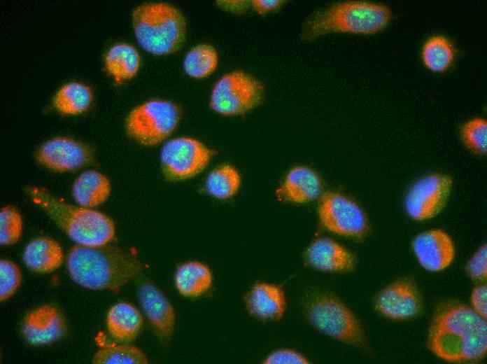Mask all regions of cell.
Wrapping results in <instances>:
<instances>
[{
	"label": "cell",
	"mask_w": 487,
	"mask_h": 364,
	"mask_svg": "<svg viewBox=\"0 0 487 364\" xmlns=\"http://www.w3.org/2000/svg\"><path fill=\"white\" fill-rule=\"evenodd\" d=\"M427 345L435 355L446 361H479L487 351L486 318L458 301L442 302L434 311Z\"/></svg>",
	"instance_id": "6da1fadb"
},
{
	"label": "cell",
	"mask_w": 487,
	"mask_h": 364,
	"mask_svg": "<svg viewBox=\"0 0 487 364\" xmlns=\"http://www.w3.org/2000/svg\"><path fill=\"white\" fill-rule=\"evenodd\" d=\"M66 267L71 279L80 286L117 292L136 277L143 265L132 254L107 244L73 246Z\"/></svg>",
	"instance_id": "7a4b0ae2"
},
{
	"label": "cell",
	"mask_w": 487,
	"mask_h": 364,
	"mask_svg": "<svg viewBox=\"0 0 487 364\" xmlns=\"http://www.w3.org/2000/svg\"><path fill=\"white\" fill-rule=\"evenodd\" d=\"M26 192L33 202L78 245H104L114 238L115 224L107 215L65 202L43 188L29 187Z\"/></svg>",
	"instance_id": "3957f363"
},
{
	"label": "cell",
	"mask_w": 487,
	"mask_h": 364,
	"mask_svg": "<svg viewBox=\"0 0 487 364\" xmlns=\"http://www.w3.org/2000/svg\"><path fill=\"white\" fill-rule=\"evenodd\" d=\"M393 17L384 3L345 1L318 10L304 25L303 37L313 41L332 32L370 34L384 29Z\"/></svg>",
	"instance_id": "277c9868"
},
{
	"label": "cell",
	"mask_w": 487,
	"mask_h": 364,
	"mask_svg": "<svg viewBox=\"0 0 487 364\" xmlns=\"http://www.w3.org/2000/svg\"><path fill=\"white\" fill-rule=\"evenodd\" d=\"M135 37L140 46L155 55H167L177 51L186 34V22L176 7L164 2H148L136 6L132 13Z\"/></svg>",
	"instance_id": "5b68a950"
},
{
	"label": "cell",
	"mask_w": 487,
	"mask_h": 364,
	"mask_svg": "<svg viewBox=\"0 0 487 364\" xmlns=\"http://www.w3.org/2000/svg\"><path fill=\"white\" fill-rule=\"evenodd\" d=\"M306 316L316 329L332 338L360 347L367 344L359 321L344 302L333 295H315L306 307Z\"/></svg>",
	"instance_id": "8992f818"
},
{
	"label": "cell",
	"mask_w": 487,
	"mask_h": 364,
	"mask_svg": "<svg viewBox=\"0 0 487 364\" xmlns=\"http://www.w3.org/2000/svg\"><path fill=\"white\" fill-rule=\"evenodd\" d=\"M181 109L176 103L160 99L146 101L128 114L125 128L140 144L152 146L167 139L176 128Z\"/></svg>",
	"instance_id": "52a82bcc"
},
{
	"label": "cell",
	"mask_w": 487,
	"mask_h": 364,
	"mask_svg": "<svg viewBox=\"0 0 487 364\" xmlns=\"http://www.w3.org/2000/svg\"><path fill=\"white\" fill-rule=\"evenodd\" d=\"M264 92L263 83L243 71L223 75L214 85L209 105L224 115L244 114L257 107Z\"/></svg>",
	"instance_id": "ba28073f"
},
{
	"label": "cell",
	"mask_w": 487,
	"mask_h": 364,
	"mask_svg": "<svg viewBox=\"0 0 487 364\" xmlns=\"http://www.w3.org/2000/svg\"><path fill=\"white\" fill-rule=\"evenodd\" d=\"M213 151L197 139L180 136L167 141L160 152L161 169L169 181H182L202 172Z\"/></svg>",
	"instance_id": "9c48e42d"
},
{
	"label": "cell",
	"mask_w": 487,
	"mask_h": 364,
	"mask_svg": "<svg viewBox=\"0 0 487 364\" xmlns=\"http://www.w3.org/2000/svg\"><path fill=\"white\" fill-rule=\"evenodd\" d=\"M321 224L329 231L353 239H362L369 225L361 208L353 200L335 192L323 195L318 206Z\"/></svg>",
	"instance_id": "30bf717a"
},
{
	"label": "cell",
	"mask_w": 487,
	"mask_h": 364,
	"mask_svg": "<svg viewBox=\"0 0 487 364\" xmlns=\"http://www.w3.org/2000/svg\"><path fill=\"white\" fill-rule=\"evenodd\" d=\"M452 179L446 174L428 175L409 190L405 198V209L415 220L430 219L446 206L452 188Z\"/></svg>",
	"instance_id": "8fae6325"
},
{
	"label": "cell",
	"mask_w": 487,
	"mask_h": 364,
	"mask_svg": "<svg viewBox=\"0 0 487 364\" xmlns=\"http://www.w3.org/2000/svg\"><path fill=\"white\" fill-rule=\"evenodd\" d=\"M92 148L81 141L57 136L42 144L35 153L41 165L56 172L73 171L88 164L93 159Z\"/></svg>",
	"instance_id": "7c38bea8"
},
{
	"label": "cell",
	"mask_w": 487,
	"mask_h": 364,
	"mask_svg": "<svg viewBox=\"0 0 487 364\" xmlns=\"http://www.w3.org/2000/svg\"><path fill=\"white\" fill-rule=\"evenodd\" d=\"M374 308L393 320H408L418 316L423 309L421 293L411 279L403 278L388 285L376 295Z\"/></svg>",
	"instance_id": "4fadbf2b"
},
{
	"label": "cell",
	"mask_w": 487,
	"mask_h": 364,
	"mask_svg": "<svg viewBox=\"0 0 487 364\" xmlns=\"http://www.w3.org/2000/svg\"><path fill=\"white\" fill-rule=\"evenodd\" d=\"M66 323L59 310L51 304H43L27 313L21 324V332L31 345L50 344L62 337Z\"/></svg>",
	"instance_id": "5bb4252c"
},
{
	"label": "cell",
	"mask_w": 487,
	"mask_h": 364,
	"mask_svg": "<svg viewBox=\"0 0 487 364\" xmlns=\"http://www.w3.org/2000/svg\"><path fill=\"white\" fill-rule=\"evenodd\" d=\"M141 307L156 336L163 342L169 340L174 333L176 314L163 293L147 280H142L137 288Z\"/></svg>",
	"instance_id": "9a60e30c"
},
{
	"label": "cell",
	"mask_w": 487,
	"mask_h": 364,
	"mask_svg": "<svg viewBox=\"0 0 487 364\" xmlns=\"http://www.w3.org/2000/svg\"><path fill=\"white\" fill-rule=\"evenodd\" d=\"M412 248L420 265L432 272L447 268L455 256L451 238L440 229L430 230L418 234L413 240Z\"/></svg>",
	"instance_id": "2e32d148"
},
{
	"label": "cell",
	"mask_w": 487,
	"mask_h": 364,
	"mask_svg": "<svg viewBox=\"0 0 487 364\" xmlns=\"http://www.w3.org/2000/svg\"><path fill=\"white\" fill-rule=\"evenodd\" d=\"M305 258L309 265L325 272H349L355 266L354 255L329 238L315 240L306 249Z\"/></svg>",
	"instance_id": "e0dca14e"
},
{
	"label": "cell",
	"mask_w": 487,
	"mask_h": 364,
	"mask_svg": "<svg viewBox=\"0 0 487 364\" xmlns=\"http://www.w3.org/2000/svg\"><path fill=\"white\" fill-rule=\"evenodd\" d=\"M245 302L249 313L264 320H278L283 315L286 301L282 289L274 284L257 283L248 291Z\"/></svg>",
	"instance_id": "ac0fdd59"
},
{
	"label": "cell",
	"mask_w": 487,
	"mask_h": 364,
	"mask_svg": "<svg viewBox=\"0 0 487 364\" xmlns=\"http://www.w3.org/2000/svg\"><path fill=\"white\" fill-rule=\"evenodd\" d=\"M321 189V181L313 169L297 166L288 172L277 193L285 201L303 204L316 199Z\"/></svg>",
	"instance_id": "d6986e66"
},
{
	"label": "cell",
	"mask_w": 487,
	"mask_h": 364,
	"mask_svg": "<svg viewBox=\"0 0 487 364\" xmlns=\"http://www.w3.org/2000/svg\"><path fill=\"white\" fill-rule=\"evenodd\" d=\"M22 259L30 270L37 273H49L61 266L64 253L57 241L41 237L34 239L26 246Z\"/></svg>",
	"instance_id": "ffe728a7"
},
{
	"label": "cell",
	"mask_w": 487,
	"mask_h": 364,
	"mask_svg": "<svg viewBox=\"0 0 487 364\" xmlns=\"http://www.w3.org/2000/svg\"><path fill=\"white\" fill-rule=\"evenodd\" d=\"M143 317L132 304L119 302L111 307L106 316V326L110 335L116 341L129 343L141 331Z\"/></svg>",
	"instance_id": "44dd1931"
},
{
	"label": "cell",
	"mask_w": 487,
	"mask_h": 364,
	"mask_svg": "<svg viewBox=\"0 0 487 364\" xmlns=\"http://www.w3.org/2000/svg\"><path fill=\"white\" fill-rule=\"evenodd\" d=\"M111 190L110 181L105 175L95 170H88L75 180L72 195L80 206L93 208L106 202Z\"/></svg>",
	"instance_id": "7402d4cb"
},
{
	"label": "cell",
	"mask_w": 487,
	"mask_h": 364,
	"mask_svg": "<svg viewBox=\"0 0 487 364\" xmlns=\"http://www.w3.org/2000/svg\"><path fill=\"white\" fill-rule=\"evenodd\" d=\"M108 73L116 82L133 78L139 71L141 57L137 49L127 43H118L111 46L104 57Z\"/></svg>",
	"instance_id": "603a6c76"
},
{
	"label": "cell",
	"mask_w": 487,
	"mask_h": 364,
	"mask_svg": "<svg viewBox=\"0 0 487 364\" xmlns=\"http://www.w3.org/2000/svg\"><path fill=\"white\" fill-rule=\"evenodd\" d=\"M92 99L91 88L73 80L64 83L57 90L52 97V105L61 114L77 115L87 111Z\"/></svg>",
	"instance_id": "cb8c5ba5"
},
{
	"label": "cell",
	"mask_w": 487,
	"mask_h": 364,
	"mask_svg": "<svg viewBox=\"0 0 487 364\" xmlns=\"http://www.w3.org/2000/svg\"><path fill=\"white\" fill-rule=\"evenodd\" d=\"M175 284L178 292L185 297H197L206 292L212 284V274L204 264L192 261L176 270Z\"/></svg>",
	"instance_id": "d4e9b609"
},
{
	"label": "cell",
	"mask_w": 487,
	"mask_h": 364,
	"mask_svg": "<svg viewBox=\"0 0 487 364\" xmlns=\"http://www.w3.org/2000/svg\"><path fill=\"white\" fill-rule=\"evenodd\" d=\"M456 49L452 41L443 34H434L423 44L421 57L425 65L434 71H444L454 62Z\"/></svg>",
	"instance_id": "484cf974"
},
{
	"label": "cell",
	"mask_w": 487,
	"mask_h": 364,
	"mask_svg": "<svg viewBox=\"0 0 487 364\" xmlns=\"http://www.w3.org/2000/svg\"><path fill=\"white\" fill-rule=\"evenodd\" d=\"M218 56L216 49L207 43L192 48L185 56L183 69L190 77L203 78L211 75L217 68Z\"/></svg>",
	"instance_id": "4316f807"
},
{
	"label": "cell",
	"mask_w": 487,
	"mask_h": 364,
	"mask_svg": "<svg viewBox=\"0 0 487 364\" xmlns=\"http://www.w3.org/2000/svg\"><path fill=\"white\" fill-rule=\"evenodd\" d=\"M241 185L238 171L232 165L225 164L213 169L205 181L207 192L214 197L227 199L234 195Z\"/></svg>",
	"instance_id": "83f0119b"
},
{
	"label": "cell",
	"mask_w": 487,
	"mask_h": 364,
	"mask_svg": "<svg viewBox=\"0 0 487 364\" xmlns=\"http://www.w3.org/2000/svg\"><path fill=\"white\" fill-rule=\"evenodd\" d=\"M92 363L93 364H147L148 359L139 348L124 343L100 349L94 354Z\"/></svg>",
	"instance_id": "f1b7e54d"
},
{
	"label": "cell",
	"mask_w": 487,
	"mask_h": 364,
	"mask_svg": "<svg viewBox=\"0 0 487 364\" xmlns=\"http://www.w3.org/2000/svg\"><path fill=\"white\" fill-rule=\"evenodd\" d=\"M460 138L465 146L478 155L487 152V122L482 118H474L461 127Z\"/></svg>",
	"instance_id": "f546056e"
},
{
	"label": "cell",
	"mask_w": 487,
	"mask_h": 364,
	"mask_svg": "<svg viewBox=\"0 0 487 364\" xmlns=\"http://www.w3.org/2000/svg\"><path fill=\"white\" fill-rule=\"evenodd\" d=\"M22 232V218L19 210L13 205H6L0 211V243L11 245L20 238Z\"/></svg>",
	"instance_id": "4dcf8cb0"
},
{
	"label": "cell",
	"mask_w": 487,
	"mask_h": 364,
	"mask_svg": "<svg viewBox=\"0 0 487 364\" xmlns=\"http://www.w3.org/2000/svg\"><path fill=\"white\" fill-rule=\"evenodd\" d=\"M22 274L18 266L9 260H0V300L9 299L18 288Z\"/></svg>",
	"instance_id": "1f68e13d"
},
{
	"label": "cell",
	"mask_w": 487,
	"mask_h": 364,
	"mask_svg": "<svg viewBox=\"0 0 487 364\" xmlns=\"http://www.w3.org/2000/svg\"><path fill=\"white\" fill-rule=\"evenodd\" d=\"M465 270L474 281H484L487 277V246H481L468 260Z\"/></svg>",
	"instance_id": "d6a6232c"
},
{
	"label": "cell",
	"mask_w": 487,
	"mask_h": 364,
	"mask_svg": "<svg viewBox=\"0 0 487 364\" xmlns=\"http://www.w3.org/2000/svg\"><path fill=\"white\" fill-rule=\"evenodd\" d=\"M266 364H308L309 361L301 354L289 349L277 350L264 360Z\"/></svg>",
	"instance_id": "836d02e7"
},
{
	"label": "cell",
	"mask_w": 487,
	"mask_h": 364,
	"mask_svg": "<svg viewBox=\"0 0 487 364\" xmlns=\"http://www.w3.org/2000/svg\"><path fill=\"white\" fill-rule=\"evenodd\" d=\"M472 309L480 316L486 319L487 316V287L480 284L474 287L470 296Z\"/></svg>",
	"instance_id": "e575fe53"
},
{
	"label": "cell",
	"mask_w": 487,
	"mask_h": 364,
	"mask_svg": "<svg viewBox=\"0 0 487 364\" xmlns=\"http://www.w3.org/2000/svg\"><path fill=\"white\" fill-rule=\"evenodd\" d=\"M221 9L235 14H242L250 6V1L247 0H220L216 1Z\"/></svg>",
	"instance_id": "d590c367"
},
{
	"label": "cell",
	"mask_w": 487,
	"mask_h": 364,
	"mask_svg": "<svg viewBox=\"0 0 487 364\" xmlns=\"http://www.w3.org/2000/svg\"><path fill=\"white\" fill-rule=\"evenodd\" d=\"M283 0H252L250 6L259 15H264L274 11L284 4Z\"/></svg>",
	"instance_id": "8d00e7d4"
}]
</instances>
